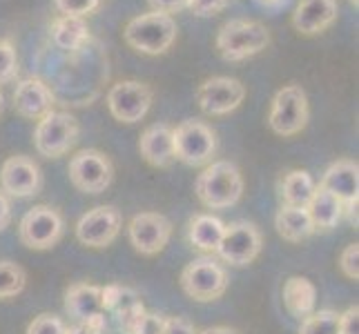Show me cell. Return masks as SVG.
I'll list each match as a JSON object with an SVG mask.
<instances>
[{
	"label": "cell",
	"mask_w": 359,
	"mask_h": 334,
	"mask_svg": "<svg viewBox=\"0 0 359 334\" xmlns=\"http://www.w3.org/2000/svg\"><path fill=\"white\" fill-rule=\"evenodd\" d=\"M177 32V20L170 14L150 11V14L134 16L123 29V39L136 52L147 56H161L175 45Z\"/></svg>",
	"instance_id": "obj_3"
},
{
	"label": "cell",
	"mask_w": 359,
	"mask_h": 334,
	"mask_svg": "<svg viewBox=\"0 0 359 334\" xmlns=\"http://www.w3.org/2000/svg\"><path fill=\"white\" fill-rule=\"evenodd\" d=\"M163 334H199V330H196L192 321L183 316H165Z\"/></svg>",
	"instance_id": "obj_36"
},
{
	"label": "cell",
	"mask_w": 359,
	"mask_h": 334,
	"mask_svg": "<svg viewBox=\"0 0 359 334\" xmlns=\"http://www.w3.org/2000/svg\"><path fill=\"white\" fill-rule=\"evenodd\" d=\"M194 192L208 209H228L243 196V176L230 160H212L196 176Z\"/></svg>",
	"instance_id": "obj_1"
},
{
	"label": "cell",
	"mask_w": 359,
	"mask_h": 334,
	"mask_svg": "<svg viewBox=\"0 0 359 334\" xmlns=\"http://www.w3.org/2000/svg\"><path fill=\"white\" fill-rule=\"evenodd\" d=\"M199 334H241L239 330H234L230 326H212V328H205Z\"/></svg>",
	"instance_id": "obj_41"
},
{
	"label": "cell",
	"mask_w": 359,
	"mask_h": 334,
	"mask_svg": "<svg viewBox=\"0 0 359 334\" xmlns=\"http://www.w3.org/2000/svg\"><path fill=\"white\" fill-rule=\"evenodd\" d=\"M49 41L56 49L65 54H79L90 43V27L85 18L76 16H56L49 25Z\"/></svg>",
	"instance_id": "obj_20"
},
{
	"label": "cell",
	"mask_w": 359,
	"mask_h": 334,
	"mask_svg": "<svg viewBox=\"0 0 359 334\" xmlns=\"http://www.w3.org/2000/svg\"><path fill=\"white\" fill-rule=\"evenodd\" d=\"M128 237L132 247L143 256H156L165 250L172 239V223L165 214L141 212L128 225Z\"/></svg>",
	"instance_id": "obj_14"
},
{
	"label": "cell",
	"mask_w": 359,
	"mask_h": 334,
	"mask_svg": "<svg viewBox=\"0 0 359 334\" xmlns=\"http://www.w3.org/2000/svg\"><path fill=\"white\" fill-rule=\"evenodd\" d=\"M165 316L156 312H145L141 326L136 328V334H163Z\"/></svg>",
	"instance_id": "obj_37"
},
{
	"label": "cell",
	"mask_w": 359,
	"mask_h": 334,
	"mask_svg": "<svg viewBox=\"0 0 359 334\" xmlns=\"http://www.w3.org/2000/svg\"><path fill=\"white\" fill-rule=\"evenodd\" d=\"M339 334H359V307L351 305L344 314H339Z\"/></svg>",
	"instance_id": "obj_38"
},
{
	"label": "cell",
	"mask_w": 359,
	"mask_h": 334,
	"mask_svg": "<svg viewBox=\"0 0 359 334\" xmlns=\"http://www.w3.org/2000/svg\"><path fill=\"white\" fill-rule=\"evenodd\" d=\"M339 270L346 279H359V243H348L339 254Z\"/></svg>",
	"instance_id": "obj_33"
},
{
	"label": "cell",
	"mask_w": 359,
	"mask_h": 334,
	"mask_svg": "<svg viewBox=\"0 0 359 334\" xmlns=\"http://www.w3.org/2000/svg\"><path fill=\"white\" fill-rule=\"evenodd\" d=\"M65 312L76 323L103 312L101 286H94V283H72L65 290Z\"/></svg>",
	"instance_id": "obj_21"
},
{
	"label": "cell",
	"mask_w": 359,
	"mask_h": 334,
	"mask_svg": "<svg viewBox=\"0 0 359 334\" xmlns=\"http://www.w3.org/2000/svg\"><path fill=\"white\" fill-rule=\"evenodd\" d=\"M0 114H3V92H0Z\"/></svg>",
	"instance_id": "obj_43"
},
{
	"label": "cell",
	"mask_w": 359,
	"mask_h": 334,
	"mask_svg": "<svg viewBox=\"0 0 359 334\" xmlns=\"http://www.w3.org/2000/svg\"><path fill=\"white\" fill-rule=\"evenodd\" d=\"M264 250V234L255 223L237 221L230 223L224 230V239H221L217 252L224 263L232 267H245L250 265L255 258Z\"/></svg>",
	"instance_id": "obj_10"
},
{
	"label": "cell",
	"mask_w": 359,
	"mask_h": 334,
	"mask_svg": "<svg viewBox=\"0 0 359 334\" xmlns=\"http://www.w3.org/2000/svg\"><path fill=\"white\" fill-rule=\"evenodd\" d=\"M11 223V201L9 196L0 190V232H3Z\"/></svg>",
	"instance_id": "obj_40"
},
{
	"label": "cell",
	"mask_w": 359,
	"mask_h": 334,
	"mask_svg": "<svg viewBox=\"0 0 359 334\" xmlns=\"http://www.w3.org/2000/svg\"><path fill=\"white\" fill-rule=\"evenodd\" d=\"M317 190L315 179L306 169H290L279 179V199L288 207H308Z\"/></svg>",
	"instance_id": "obj_25"
},
{
	"label": "cell",
	"mask_w": 359,
	"mask_h": 334,
	"mask_svg": "<svg viewBox=\"0 0 359 334\" xmlns=\"http://www.w3.org/2000/svg\"><path fill=\"white\" fill-rule=\"evenodd\" d=\"M226 223L215 214H194L188 223V241L194 250L203 254H215L224 239Z\"/></svg>",
	"instance_id": "obj_23"
},
{
	"label": "cell",
	"mask_w": 359,
	"mask_h": 334,
	"mask_svg": "<svg viewBox=\"0 0 359 334\" xmlns=\"http://www.w3.org/2000/svg\"><path fill=\"white\" fill-rule=\"evenodd\" d=\"M56 94L39 76L22 78L14 90V111L27 120H41L54 109Z\"/></svg>",
	"instance_id": "obj_16"
},
{
	"label": "cell",
	"mask_w": 359,
	"mask_h": 334,
	"mask_svg": "<svg viewBox=\"0 0 359 334\" xmlns=\"http://www.w3.org/2000/svg\"><path fill=\"white\" fill-rule=\"evenodd\" d=\"M54 7L60 16L88 18L101 7V0H54Z\"/></svg>",
	"instance_id": "obj_31"
},
{
	"label": "cell",
	"mask_w": 359,
	"mask_h": 334,
	"mask_svg": "<svg viewBox=\"0 0 359 334\" xmlns=\"http://www.w3.org/2000/svg\"><path fill=\"white\" fill-rule=\"evenodd\" d=\"M116 321H118V330L123 334H136V328L141 326V321L145 316V305L141 301V296L136 294L132 288H126L121 286V292H118V299L114 303L112 310Z\"/></svg>",
	"instance_id": "obj_27"
},
{
	"label": "cell",
	"mask_w": 359,
	"mask_h": 334,
	"mask_svg": "<svg viewBox=\"0 0 359 334\" xmlns=\"http://www.w3.org/2000/svg\"><path fill=\"white\" fill-rule=\"evenodd\" d=\"M18 76V54L9 39H0V85H7Z\"/></svg>",
	"instance_id": "obj_30"
},
{
	"label": "cell",
	"mask_w": 359,
	"mask_h": 334,
	"mask_svg": "<svg viewBox=\"0 0 359 334\" xmlns=\"http://www.w3.org/2000/svg\"><path fill=\"white\" fill-rule=\"evenodd\" d=\"M175 141V158L190 167H203L212 163L217 152V136L203 120L188 118L172 130Z\"/></svg>",
	"instance_id": "obj_7"
},
{
	"label": "cell",
	"mask_w": 359,
	"mask_h": 334,
	"mask_svg": "<svg viewBox=\"0 0 359 334\" xmlns=\"http://www.w3.org/2000/svg\"><path fill=\"white\" fill-rule=\"evenodd\" d=\"M139 152L147 165L165 169L175 163V141H172V127L165 123H154L147 127L139 139Z\"/></svg>",
	"instance_id": "obj_18"
},
{
	"label": "cell",
	"mask_w": 359,
	"mask_h": 334,
	"mask_svg": "<svg viewBox=\"0 0 359 334\" xmlns=\"http://www.w3.org/2000/svg\"><path fill=\"white\" fill-rule=\"evenodd\" d=\"M65 234V218L52 205H36L22 216L18 237L29 250H52Z\"/></svg>",
	"instance_id": "obj_8"
},
{
	"label": "cell",
	"mask_w": 359,
	"mask_h": 334,
	"mask_svg": "<svg viewBox=\"0 0 359 334\" xmlns=\"http://www.w3.org/2000/svg\"><path fill=\"white\" fill-rule=\"evenodd\" d=\"M152 11H161V14H177V11L188 9V0H147Z\"/></svg>",
	"instance_id": "obj_39"
},
{
	"label": "cell",
	"mask_w": 359,
	"mask_h": 334,
	"mask_svg": "<svg viewBox=\"0 0 359 334\" xmlns=\"http://www.w3.org/2000/svg\"><path fill=\"white\" fill-rule=\"evenodd\" d=\"M65 330H67L65 321L58 314L43 312L39 316H34V321L27 326V332L25 334H65Z\"/></svg>",
	"instance_id": "obj_32"
},
{
	"label": "cell",
	"mask_w": 359,
	"mask_h": 334,
	"mask_svg": "<svg viewBox=\"0 0 359 334\" xmlns=\"http://www.w3.org/2000/svg\"><path fill=\"white\" fill-rule=\"evenodd\" d=\"M339 16L337 0H299L292 14V27L302 36L324 34Z\"/></svg>",
	"instance_id": "obj_17"
},
{
	"label": "cell",
	"mask_w": 359,
	"mask_h": 334,
	"mask_svg": "<svg viewBox=\"0 0 359 334\" xmlns=\"http://www.w3.org/2000/svg\"><path fill=\"white\" fill-rule=\"evenodd\" d=\"M41 167L29 156H9L0 167V190L9 199H29L41 192Z\"/></svg>",
	"instance_id": "obj_15"
},
{
	"label": "cell",
	"mask_w": 359,
	"mask_h": 334,
	"mask_svg": "<svg viewBox=\"0 0 359 334\" xmlns=\"http://www.w3.org/2000/svg\"><path fill=\"white\" fill-rule=\"evenodd\" d=\"M351 5H355V7H357V5H359V0H351Z\"/></svg>",
	"instance_id": "obj_44"
},
{
	"label": "cell",
	"mask_w": 359,
	"mask_h": 334,
	"mask_svg": "<svg viewBox=\"0 0 359 334\" xmlns=\"http://www.w3.org/2000/svg\"><path fill=\"white\" fill-rule=\"evenodd\" d=\"M152 101H154L152 88L141 81L114 83L105 96L109 114H112L118 123H126V125L141 123L147 116V111H150Z\"/></svg>",
	"instance_id": "obj_11"
},
{
	"label": "cell",
	"mask_w": 359,
	"mask_h": 334,
	"mask_svg": "<svg viewBox=\"0 0 359 334\" xmlns=\"http://www.w3.org/2000/svg\"><path fill=\"white\" fill-rule=\"evenodd\" d=\"M275 228L279 232V237L288 243H302L315 234L313 218H311V214H308L306 207L281 205V209L275 216Z\"/></svg>",
	"instance_id": "obj_24"
},
{
	"label": "cell",
	"mask_w": 359,
	"mask_h": 334,
	"mask_svg": "<svg viewBox=\"0 0 359 334\" xmlns=\"http://www.w3.org/2000/svg\"><path fill=\"white\" fill-rule=\"evenodd\" d=\"M79 134H81L79 120L69 111L52 109L36 123L34 147L45 158H60L76 145Z\"/></svg>",
	"instance_id": "obj_4"
},
{
	"label": "cell",
	"mask_w": 359,
	"mask_h": 334,
	"mask_svg": "<svg viewBox=\"0 0 359 334\" xmlns=\"http://www.w3.org/2000/svg\"><path fill=\"white\" fill-rule=\"evenodd\" d=\"M215 45L224 60H228V63H241V60L264 52L270 45V32L259 20L232 18L219 27Z\"/></svg>",
	"instance_id": "obj_2"
},
{
	"label": "cell",
	"mask_w": 359,
	"mask_h": 334,
	"mask_svg": "<svg viewBox=\"0 0 359 334\" xmlns=\"http://www.w3.org/2000/svg\"><path fill=\"white\" fill-rule=\"evenodd\" d=\"M308 118H311V107H308V96L302 90V85H283L272 98L268 111L270 130L277 136L290 139V136H297L308 125Z\"/></svg>",
	"instance_id": "obj_5"
},
{
	"label": "cell",
	"mask_w": 359,
	"mask_h": 334,
	"mask_svg": "<svg viewBox=\"0 0 359 334\" xmlns=\"http://www.w3.org/2000/svg\"><path fill=\"white\" fill-rule=\"evenodd\" d=\"M319 188H324L332 196L348 205L357 201V192H359V165L351 158H341L335 160L319 181Z\"/></svg>",
	"instance_id": "obj_19"
},
{
	"label": "cell",
	"mask_w": 359,
	"mask_h": 334,
	"mask_svg": "<svg viewBox=\"0 0 359 334\" xmlns=\"http://www.w3.org/2000/svg\"><path fill=\"white\" fill-rule=\"evenodd\" d=\"M257 5H262V7H266V9H279V7H283L288 3V0H255Z\"/></svg>",
	"instance_id": "obj_42"
},
{
	"label": "cell",
	"mask_w": 359,
	"mask_h": 334,
	"mask_svg": "<svg viewBox=\"0 0 359 334\" xmlns=\"http://www.w3.org/2000/svg\"><path fill=\"white\" fill-rule=\"evenodd\" d=\"M27 286V272L18 263L0 261V299H14Z\"/></svg>",
	"instance_id": "obj_28"
},
{
	"label": "cell",
	"mask_w": 359,
	"mask_h": 334,
	"mask_svg": "<svg viewBox=\"0 0 359 334\" xmlns=\"http://www.w3.org/2000/svg\"><path fill=\"white\" fill-rule=\"evenodd\" d=\"M230 5V0H188V9L192 11L194 16L201 18H210L224 11Z\"/></svg>",
	"instance_id": "obj_35"
},
{
	"label": "cell",
	"mask_w": 359,
	"mask_h": 334,
	"mask_svg": "<svg viewBox=\"0 0 359 334\" xmlns=\"http://www.w3.org/2000/svg\"><path fill=\"white\" fill-rule=\"evenodd\" d=\"M65 334H107V316L105 312H98L88 321L74 323L65 330Z\"/></svg>",
	"instance_id": "obj_34"
},
{
	"label": "cell",
	"mask_w": 359,
	"mask_h": 334,
	"mask_svg": "<svg viewBox=\"0 0 359 334\" xmlns=\"http://www.w3.org/2000/svg\"><path fill=\"white\" fill-rule=\"evenodd\" d=\"M283 305L290 316L304 321L317 310V288L306 277H290L283 283Z\"/></svg>",
	"instance_id": "obj_22"
},
{
	"label": "cell",
	"mask_w": 359,
	"mask_h": 334,
	"mask_svg": "<svg viewBox=\"0 0 359 334\" xmlns=\"http://www.w3.org/2000/svg\"><path fill=\"white\" fill-rule=\"evenodd\" d=\"M308 214L313 218L315 232H330L339 225V221L344 218V203L332 196L330 192H326L324 188H319L313 194L311 203H308Z\"/></svg>",
	"instance_id": "obj_26"
},
{
	"label": "cell",
	"mask_w": 359,
	"mask_h": 334,
	"mask_svg": "<svg viewBox=\"0 0 359 334\" xmlns=\"http://www.w3.org/2000/svg\"><path fill=\"white\" fill-rule=\"evenodd\" d=\"M299 334H339V314L335 310H315L302 321Z\"/></svg>",
	"instance_id": "obj_29"
},
{
	"label": "cell",
	"mask_w": 359,
	"mask_h": 334,
	"mask_svg": "<svg viewBox=\"0 0 359 334\" xmlns=\"http://www.w3.org/2000/svg\"><path fill=\"white\" fill-rule=\"evenodd\" d=\"M123 228V216L114 205H98L85 212L76 223V239L92 250L112 245Z\"/></svg>",
	"instance_id": "obj_12"
},
{
	"label": "cell",
	"mask_w": 359,
	"mask_h": 334,
	"mask_svg": "<svg viewBox=\"0 0 359 334\" xmlns=\"http://www.w3.org/2000/svg\"><path fill=\"white\" fill-rule=\"evenodd\" d=\"M181 288L192 301H217L228 290V272L215 256H199L183 267Z\"/></svg>",
	"instance_id": "obj_6"
},
{
	"label": "cell",
	"mask_w": 359,
	"mask_h": 334,
	"mask_svg": "<svg viewBox=\"0 0 359 334\" xmlns=\"http://www.w3.org/2000/svg\"><path fill=\"white\" fill-rule=\"evenodd\" d=\"M67 174L72 185L83 194H103L114 181V165L98 150H81L72 156Z\"/></svg>",
	"instance_id": "obj_9"
},
{
	"label": "cell",
	"mask_w": 359,
	"mask_h": 334,
	"mask_svg": "<svg viewBox=\"0 0 359 334\" xmlns=\"http://www.w3.org/2000/svg\"><path fill=\"white\" fill-rule=\"evenodd\" d=\"M245 98L243 83L230 76H212L199 85L196 103L208 116H226L232 114Z\"/></svg>",
	"instance_id": "obj_13"
}]
</instances>
